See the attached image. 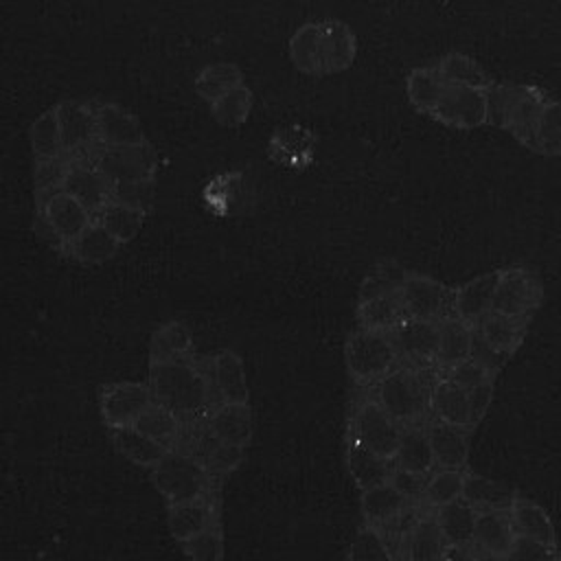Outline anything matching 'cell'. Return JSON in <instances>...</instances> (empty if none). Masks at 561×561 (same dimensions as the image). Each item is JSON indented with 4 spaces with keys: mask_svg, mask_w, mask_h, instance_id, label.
Here are the masks:
<instances>
[{
    "mask_svg": "<svg viewBox=\"0 0 561 561\" xmlns=\"http://www.w3.org/2000/svg\"><path fill=\"white\" fill-rule=\"evenodd\" d=\"M35 230L59 252L85 228H105L121 245L151 210L158 156L136 114L110 99H64L28 131Z\"/></svg>",
    "mask_w": 561,
    "mask_h": 561,
    "instance_id": "obj_1",
    "label": "cell"
},
{
    "mask_svg": "<svg viewBox=\"0 0 561 561\" xmlns=\"http://www.w3.org/2000/svg\"><path fill=\"white\" fill-rule=\"evenodd\" d=\"M489 123L506 129L535 153L561 156V103L537 85L493 83Z\"/></svg>",
    "mask_w": 561,
    "mask_h": 561,
    "instance_id": "obj_2",
    "label": "cell"
},
{
    "mask_svg": "<svg viewBox=\"0 0 561 561\" xmlns=\"http://www.w3.org/2000/svg\"><path fill=\"white\" fill-rule=\"evenodd\" d=\"M405 92L419 112L447 127L473 129L489 123V90L451 83L434 66L414 68L405 79Z\"/></svg>",
    "mask_w": 561,
    "mask_h": 561,
    "instance_id": "obj_3",
    "label": "cell"
},
{
    "mask_svg": "<svg viewBox=\"0 0 561 561\" xmlns=\"http://www.w3.org/2000/svg\"><path fill=\"white\" fill-rule=\"evenodd\" d=\"M149 388L153 401L173 410L184 423L195 421L215 405L210 375L191 357L149 362Z\"/></svg>",
    "mask_w": 561,
    "mask_h": 561,
    "instance_id": "obj_4",
    "label": "cell"
},
{
    "mask_svg": "<svg viewBox=\"0 0 561 561\" xmlns=\"http://www.w3.org/2000/svg\"><path fill=\"white\" fill-rule=\"evenodd\" d=\"M355 35L340 20H320L300 26L289 39L294 66L307 75H333L355 59Z\"/></svg>",
    "mask_w": 561,
    "mask_h": 561,
    "instance_id": "obj_5",
    "label": "cell"
},
{
    "mask_svg": "<svg viewBox=\"0 0 561 561\" xmlns=\"http://www.w3.org/2000/svg\"><path fill=\"white\" fill-rule=\"evenodd\" d=\"M434 381L430 379V370L394 366L388 375L377 381L375 399L381 408L399 421L403 427L419 425L430 410Z\"/></svg>",
    "mask_w": 561,
    "mask_h": 561,
    "instance_id": "obj_6",
    "label": "cell"
},
{
    "mask_svg": "<svg viewBox=\"0 0 561 561\" xmlns=\"http://www.w3.org/2000/svg\"><path fill=\"white\" fill-rule=\"evenodd\" d=\"M151 480L169 506L213 495V473L202 458L175 447L151 469Z\"/></svg>",
    "mask_w": 561,
    "mask_h": 561,
    "instance_id": "obj_7",
    "label": "cell"
},
{
    "mask_svg": "<svg viewBox=\"0 0 561 561\" xmlns=\"http://www.w3.org/2000/svg\"><path fill=\"white\" fill-rule=\"evenodd\" d=\"M344 355L346 368L357 383H377L399 362L388 331L366 327L348 335Z\"/></svg>",
    "mask_w": 561,
    "mask_h": 561,
    "instance_id": "obj_8",
    "label": "cell"
},
{
    "mask_svg": "<svg viewBox=\"0 0 561 561\" xmlns=\"http://www.w3.org/2000/svg\"><path fill=\"white\" fill-rule=\"evenodd\" d=\"M403 425L394 421L377 399H362L351 416L348 436L368 447L370 451L394 460L401 443Z\"/></svg>",
    "mask_w": 561,
    "mask_h": 561,
    "instance_id": "obj_9",
    "label": "cell"
},
{
    "mask_svg": "<svg viewBox=\"0 0 561 561\" xmlns=\"http://www.w3.org/2000/svg\"><path fill=\"white\" fill-rule=\"evenodd\" d=\"M541 296L543 289L535 272L526 267H506L500 270L491 309L513 318H530L539 307Z\"/></svg>",
    "mask_w": 561,
    "mask_h": 561,
    "instance_id": "obj_10",
    "label": "cell"
},
{
    "mask_svg": "<svg viewBox=\"0 0 561 561\" xmlns=\"http://www.w3.org/2000/svg\"><path fill=\"white\" fill-rule=\"evenodd\" d=\"M399 294L408 318L440 322L454 316V289L430 276L408 274Z\"/></svg>",
    "mask_w": 561,
    "mask_h": 561,
    "instance_id": "obj_11",
    "label": "cell"
},
{
    "mask_svg": "<svg viewBox=\"0 0 561 561\" xmlns=\"http://www.w3.org/2000/svg\"><path fill=\"white\" fill-rule=\"evenodd\" d=\"M399 362L408 368H430L438 353V322L405 318L388 331Z\"/></svg>",
    "mask_w": 561,
    "mask_h": 561,
    "instance_id": "obj_12",
    "label": "cell"
},
{
    "mask_svg": "<svg viewBox=\"0 0 561 561\" xmlns=\"http://www.w3.org/2000/svg\"><path fill=\"white\" fill-rule=\"evenodd\" d=\"M153 403L149 383L140 381H116L107 383L101 390V416L107 427H127L136 425L138 416Z\"/></svg>",
    "mask_w": 561,
    "mask_h": 561,
    "instance_id": "obj_13",
    "label": "cell"
},
{
    "mask_svg": "<svg viewBox=\"0 0 561 561\" xmlns=\"http://www.w3.org/2000/svg\"><path fill=\"white\" fill-rule=\"evenodd\" d=\"M204 430L219 443L245 449L252 440V412L248 403H215L206 410Z\"/></svg>",
    "mask_w": 561,
    "mask_h": 561,
    "instance_id": "obj_14",
    "label": "cell"
},
{
    "mask_svg": "<svg viewBox=\"0 0 561 561\" xmlns=\"http://www.w3.org/2000/svg\"><path fill=\"white\" fill-rule=\"evenodd\" d=\"M219 524V511L215 495H206L199 500L171 504L167 508V526L178 543L199 535L202 530Z\"/></svg>",
    "mask_w": 561,
    "mask_h": 561,
    "instance_id": "obj_15",
    "label": "cell"
},
{
    "mask_svg": "<svg viewBox=\"0 0 561 561\" xmlns=\"http://www.w3.org/2000/svg\"><path fill=\"white\" fill-rule=\"evenodd\" d=\"M447 539L434 515L414 519L399 539L403 561H443Z\"/></svg>",
    "mask_w": 561,
    "mask_h": 561,
    "instance_id": "obj_16",
    "label": "cell"
},
{
    "mask_svg": "<svg viewBox=\"0 0 561 561\" xmlns=\"http://www.w3.org/2000/svg\"><path fill=\"white\" fill-rule=\"evenodd\" d=\"M412 508V502L401 495L390 482L375 484L370 489L362 491V513L366 517V524L388 530L390 526L399 524Z\"/></svg>",
    "mask_w": 561,
    "mask_h": 561,
    "instance_id": "obj_17",
    "label": "cell"
},
{
    "mask_svg": "<svg viewBox=\"0 0 561 561\" xmlns=\"http://www.w3.org/2000/svg\"><path fill=\"white\" fill-rule=\"evenodd\" d=\"M215 403H248V379L243 362L234 351H219L210 362Z\"/></svg>",
    "mask_w": 561,
    "mask_h": 561,
    "instance_id": "obj_18",
    "label": "cell"
},
{
    "mask_svg": "<svg viewBox=\"0 0 561 561\" xmlns=\"http://www.w3.org/2000/svg\"><path fill=\"white\" fill-rule=\"evenodd\" d=\"M497 280L500 270L476 276L473 280L454 289V316L467 322L469 327H476L482 320V316H486L493 307Z\"/></svg>",
    "mask_w": 561,
    "mask_h": 561,
    "instance_id": "obj_19",
    "label": "cell"
},
{
    "mask_svg": "<svg viewBox=\"0 0 561 561\" xmlns=\"http://www.w3.org/2000/svg\"><path fill=\"white\" fill-rule=\"evenodd\" d=\"M515 530L508 511H478L473 528V548L493 561H502L513 546Z\"/></svg>",
    "mask_w": 561,
    "mask_h": 561,
    "instance_id": "obj_20",
    "label": "cell"
},
{
    "mask_svg": "<svg viewBox=\"0 0 561 561\" xmlns=\"http://www.w3.org/2000/svg\"><path fill=\"white\" fill-rule=\"evenodd\" d=\"M434 462L438 469H465L469 458V430L443 423L438 419L425 425Z\"/></svg>",
    "mask_w": 561,
    "mask_h": 561,
    "instance_id": "obj_21",
    "label": "cell"
},
{
    "mask_svg": "<svg viewBox=\"0 0 561 561\" xmlns=\"http://www.w3.org/2000/svg\"><path fill=\"white\" fill-rule=\"evenodd\" d=\"M430 410L434 419L471 430V414H469V392L451 381L449 377L434 379L432 397H430Z\"/></svg>",
    "mask_w": 561,
    "mask_h": 561,
    "instance_id": "obj_22",
    "label": "cell"
},
{
    "mask_svg": "<svg viewBox=\"0 0 561 561\" xmlns=\"http://www.w3.org/2000/svg\"><path fill=\"white\" fill-rule=\"evenodd\" d=\"M528 320L530 318H513L491 309L486 316H482V320L473 329L495 353H500L502 357H508L522 344Z\"/></svg>",
    "mask_w": 561,
    "mask_h": 561,
    "instance_id": "obj_23",
    "label": "cell"
},
{
    "mask_svg": "<svg viewBox=\"0 0 561 561\" xmlns=\"http://www.w3.org/2000/svg\"><path fill=\"white\" fill-rule=\"evenodd\" d=\"M394 460H388L375 451H370L368 447H364L362 443H357L355 438L348 436L346 443V467L348 473L353 476L355 484L364 491L370 489L375 484L388 482L390 473H392V465Z\"/></svg>",
    "mask_w": 561,
    "mask_h": 561,
    "instance_id": "obj_24",
    "label": "cell"
},
{
    "mask_svg": "<svg viewBox=\"0 0 561 561\" xmlns=\"http://www.w3.org/2000/svg\"><path fill=\"white\" fill-rule=\"evenodd\" d=\"M473 342V327L462 322L460 318L451 316L438 322V353L436 366L440 370H449L456 364L469 359Z\"/></svg>",
    "mask_w": 561,
    "mask_h": 561,
    "instance_id": "obj_25",
    "label": "cell"
},
{
    "mask_svg": "<svg viewBox=\"0 0 561 561\" xmlns=\"http://www.w3.org/2000/svg\"><path fill=\"white\" fill-rule=\"evenodd\" d=\"M508 517H511L515 535L539 539L543 543H557L554 524H552L550 515L543 511V506H539L537 502L515 495V500L508 508Z\"/></svg>",
    "mask_w": 561,
    "mask_h": 561,
    "instance_id": "obj_26",
    "label": "cell"
},
{
    "mask_svg": "<svg viewBox=\"0 0 561 561\" xmlns=\"http://www.w3.org/2000/svg\"><path fill=\"white\" fill-rule=\"evenodd\" d=\"M112 443L127 460L147 469H153L160 462V458L169 451L164 445L142 434L136 425L112 427Z\"/></svg>",
    "mask_w": 561,
    "mask_h": 561,
    "instance_id": "obj_27",
    "label": "cell"
},
{
    "mask_svg": "<svg viewBox=\"0 0 561 561\" xmlns=\"http://www.w3.org/2000/svg\"><path fill=\"white\" fill-rule=\"evenodd\" d=\"M515 495L517 493L502 482L480 473H465L462 500H467L476 511H508Z\"/></svg>",
    "mask_w": 561,
    "mask_h": 561,
    "instance_id": "obj_28",
    "label": "cell"
},
{
    "mask_svg": "<svg viewBox=\"0 0 561 561\" xmlns=\"http://www.w3.org/2000/svg\"><path fill=\"white\" fill-rule=\"evenodd\" d=\"M394 467L416 471V473H432L436 462H434V451L430 445L427 430L421 425H408L403 427L401 443L394 456Z\"/></svg>",
    "mask_w": 561,
    "mask_h": 561,
    "instance_id": "obj_29",
    "label": "cell"
},
{
    "mask_svg": "<svg viewBox=\"0 0 561 561\" xmlns=\"http://www.w3.org/2000/svg\"><path fill=\"white\" fill-rule=\"evenodd\" d=\"M434 517L447 539V546H471L478 511L467 500H454L440 508H434Z\"/></svg>",
    "mask_w": 561,
    "mask_h": 561,
    "instance_id": "obj_30",
    "label": "cell"
},
{
    "mask_svg": "<svg viewBox=\"0 0 561 561\" xmlns=\"http://www.w3.org/2000/svg\"><path fill=\"white\" fill-rule=\"evenodd\" d=\"M118 250H121V243L105 228L90 226L64 248V254H68L79 263L96 265V263L110 261Z\"/></svg>",
    "mask_w": 561,
    "mask_h": 561,
    "instance_id": "obj_31",
    "label": "cell"
},
{
    "mask_svg": "<svg viewBox=\"0 0 561 561\" xmlns=\"http://www.w3.org/2000/svg\"><path fill=\"white\" fill-rule=\"evenodd\" d=\"M136 427L147 434L149 438L158 440L160 445H164L167 449H173L180 438H182V430H184V421L169 410L167 405L153 401L136 421Z\"/></svg>",
    "mask_w": 561,
    "mask_h": 561,
    "instance_id": "obj_32",
    "label": "cell"
},
{
    "mask_svg": "<svg viewBox=\"0 0 561 561\" xmlns=\"http://www.w3.org/2000/svg\"><path fill=\"white\" fill-rule=\"evenodd\" d=\"M357 318H359V327L390 331L408 316H405L401 294L394 291V294H383V296H375L368 300H359Z\"/></svg>",
    "mask_w": 561,
    "mask_h": 561,
    "instance_id": "obj_33",
    "label": "cell"
},
{
    "mask_svg": "<svg viewBox=\"0 0 561 561\" xmlns=\"http://www.w3.org/2000/svg\"><path fill=\"white\" fill-rule=\"evenodd\" d=\"M193 351V337L186 324L182 322H167L151 335L149 344V362H162V359H178V357H191Z\"/></svg>",
    "mask_w": 561,
    "mask_h": 561,
    "instance_id": "obj_34",
    "label": "cell"
},
{
    "mask_svg": "<svg viewBox=\"0 0 561 561\" xmlns=\"http://www.w3.org/2000/svg\"><path fill=\"white\" fill-rule=\"evenodd\" d=\"M432 66L436 68V72L443 79H447L451 83H462V85L484 88V90H489L493 85L491 77L471 57H467L462 53H447Z\"/></svg>",
    "mask_w": 561,
    "mask_h": 561,
    "instance_id": "obj_35",
    "label": "cell"
},
{
    "mask_svg": "<svg viewBox=\"0 0 561 561\" xmlns=\"http://www.w3.org/2000/svg\"><path fill=\"white\" fill-rule=\"evenodd\" d=\"M408 270L397 261H379L364 278L359 289V300H368L383 294H394L403 287L408 278Z\"/></svg>",
    "mask_w": 561,
    "mask_h": 561,
    "instance_id": "obj_36",
    "label": "cell"
},
{
    "mask_svg": "<svg viewBox=\"0 0 561 561\" xmlns=\"http://www.w3.org/2000/svg\"><path fill=\"white\" fill-rule=\"evenodd\" d=\"M465 471L462 469H436L427 478L423 504L430 508H440L454 500L462 497Z\"/></svg>",
    "mask_w": 561,
    "mask_h": 561,
    "instance_id": "obj_37",
    "label": "cell"
},
{
    "mask_svg": "<svg viewBox=\"0 0 561 561\" xmlns=\"http://www.w3.org/2000/svg\"><path fill=\"white\" fill-rule=\"evenodd\" d=\"M348 561H397V557L383 530L364 524L348 548Z\"/></svg>",
    "mask_w": 561,
    "mask_h": 561,
    "instance_id": "obj_38",
    "label": "cell"
},
{
    "mask_svg": "<svg viewBox=\"0 0 561 561\" xmlns=\"http://www.w3.org/2000/svg\"><path fill=\"white\" fill-rule=\"evenodd\" d=\"M202 458V462L208 467V471L215 476H224L228 471H232L239 462H241V456H243V449L239 447H232V445H226V443H219L217 438H213L208 432L202 434V440H199V454H195Z\"/></svg>",
    "mask_w": 561,
    "mask_h": 561,
    "instance_id": "obj_39",
    "label": "cell"
},
{
    "mask_svg": "<svg viewBox=\"0 0 561 561\" xmlns=\"http://www.w3.org/2000/svg\"><path fill=\"white\" fill-rule=\"evenodd\" d=\"M180 546L191 561H224V535L219 524L202 530Z\"/></svg>",
    "mask_w": 561,
    "mask_h": 561,
    "instance_id": "obj_40",
    "label": "cell"
},
{
    "mask_svg": "<svg viewBox=\"0 0 561 561\" xmlns=\"http://www.w3.org/2000/svg\"><path fill=\"white\" fill-rule=\"evenodd\" d=\"M502 561H561L557 543H543L539 539L515 535L513 546Z\"/></svg>",
    "mask_w": 561,
    "mask_h": 561,
    "instance_id": "obj_41",
    "label": "cell"
},
{
    "mask_svg": "<svg viewBox=\"0 0 561 561\" xmlns=\"http://www.w3.org/2000/svg\"><path fill=\"white\" fill-rule=\"evenodd\" d=\"M427 478H430L427 473H416V471H408L401 467H392L388 482L414 504V502H423Z\"/></svg>",
    "mask_w": 561,
    "mask_h": 561,
    "instance_id": "obj_42",
    "label": "cell"
},
{
    "mask_svg": "<svg viewBox=\"0 0 561 561\" xmlns=\"http://www.w3.org/2000/svg\"><path fill=\"white\" fill-rule=\"evenodd\" d=\"M445 377H449L451 381H456V383L462 386L465 390H469V388H473V386H478V383H482V381L493 379V375H491L484 366H480L478 362H473L471 357L465 359V362H460V364H456L454 368L445 370Z\"/></svg>",
    "mask_w": 561,
    "mask_h": 561,
    "instance_id": "obj_43",
    "label": "cell"
},
{
    "mask_svg": "<svg viewBox=\"0 0 561 561\" xmlns=\"http://www.w3.org/2000/svg\"><path fill=\"white\" fill-rule=\"evenodd\" d=\"M469 392V414H471V427H476L480 423V419L484 416V412L491 405L493 399V379L482 381L473 388L467 390Z\"/></svg>",
    "mask_w": 561,
    "mask_h": 561,
    "instance_id": "obj_44",
    "label": "cell"
},
{
    "mask_svg": "<svg viewBox=\"0 0 561 561\" xmlns=\"http://www.w3.org/2000/svg\"><path fill=\"white\" fill-rule=\"evenodd\" d=\"M473 362H478L480 366H484L493 377L495 373L500 370V366L504 364L506 357H502L500 353H495L482 337L480 333L473 329V342H471V355H469Z\"/></svg>",
    "mask_w": 561,
    "mask_h": 561,
    "instance_id": "obj_45",
    "label": "cell"
},
{
    "mask_svg": "<svg viewBox=\"0 0 561 561\" xmlns=\"http://www.w3.org/2000/svg\"><path fill=\"white\" fill-rule=\"evenodd\" d=\"M443 561H493L473 546H447Z\"/></svg>",
    "mask_w": 561,
    "mask_h": 561,
    "instance_id": "obj_46",
    "label": "cell"
},
{
    "mask_svg": "<svg viewBox=\"0 0 561 561\" xmlns=\"http://www.w3.org/2000/svg\"><path fill=\"white\" fill-rule=\"evenodd\" d=\"M397 561H403V559H397Z\"/></svg>",
    "mask_w": 561,
    "mask_h": 561,
    "instance_id": "obj_47",
    "label": "cell"
}]
</instances>
